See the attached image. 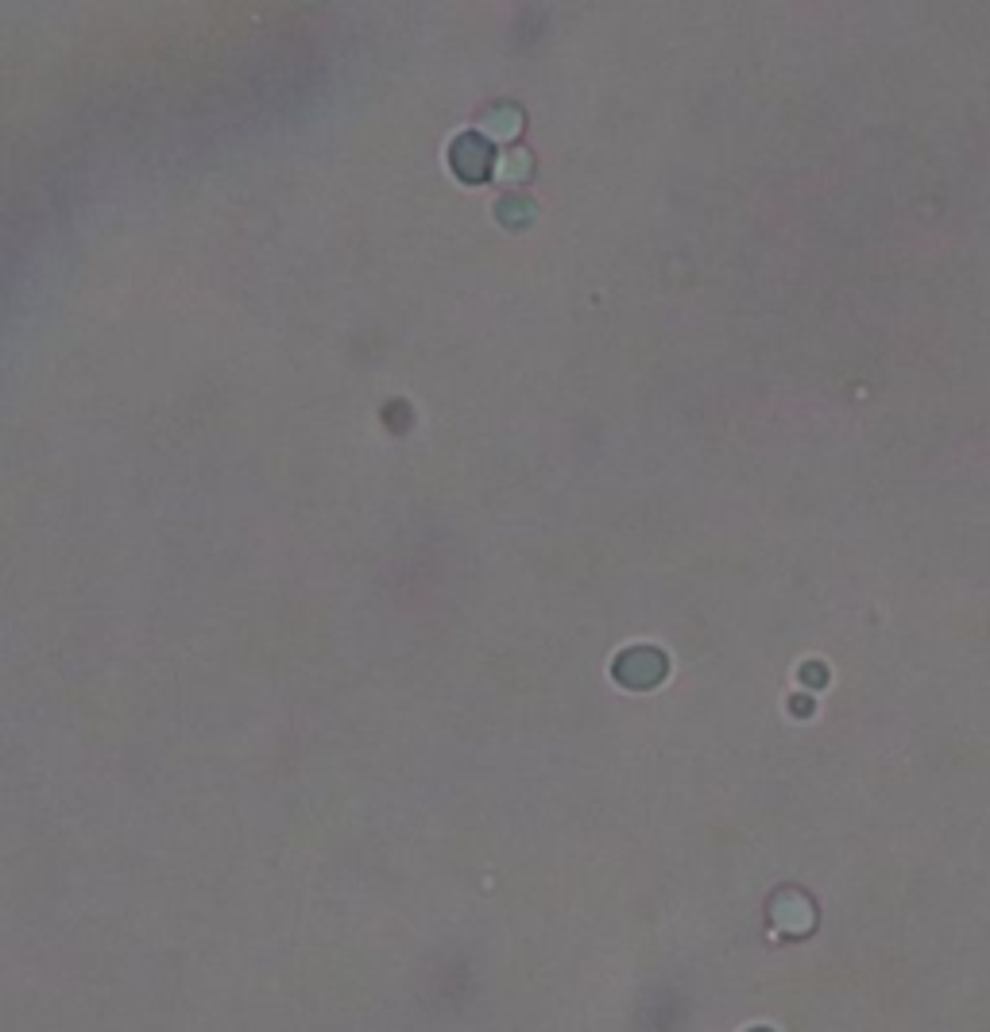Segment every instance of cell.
Wrapping results in <instances>:
<instances>
[{
  "mask_svg": "<svg viewBox=\"0 0 990 1032\" xmlns=\"http://www.w3.org/2000/svg\"><path fill=\"white\" fill-rule=\"evenodd\" d=\"M616 677L631 688H651L666 677V658L658 650H627L616 661Z\"/></svg>",
  "mask_w": 990,
  "mask_h": 1032,
  "instance_id": "1",
  "label": "cell"
},
{
  "mask_svg": "<svg viewBox=\"0 0 990 1032\" xmlns=\"http://www.w3.org/2000/svg\"><path fill=\"white\" fill-rule=\"evenodd\" d=\"M453 170H457L465 182H480L491 175V147L480 136H461L453 140Z\"/></svg>",
  "mask_w": 990,
  "mask_h": 1032,
  "instance_id": "2",
  "label": "cell"
},
{
  "mask_svg": "<svg viewBox=\"0 0 990 1032\" xmlns=\"http://www.w3.org/2000/svg\"><path fill=\"white\" fill-rule=\"evenodd\" d=\"M518 124H523V117H518L515 109H500V112H488V117H484V132L496 140H511L518 132Z\"/></svg>",
  "mask_w": 990,
  "mask_h": 1032,
  "instance_id": "3",
  "label": "cell"
},
{
  "mask_svg": "<svg viewBox=\"0 0 990 1032\" xmlns=\"http://www.w3.org/2000/svg\"><path fill=\"white\" fill-rule=\"evenodd\" d=\"M496 170H500V178H511V182H518V178L530 175V155H526V152L503 155V159L496 163Z\"/></svg>",
  "mask_w": 990,
  "mask_h": 1032,
  "instance_id": "4",
  "label": "cell"
},
{
  "mask_svg": "<svg viewBox=\"0 0 990 1032\" xmlns=\"http://www.w3.org/2000/svg\"><path fill=\"white\" fill-rule=\"evenodd\" d=\"M500 217L508 220V225H526V220L534 217V209L523 202V197H511V202L500 205Z\"/></svg>",
  "mask_w": 990,
  "mask_h": 1032,
  "instance_id": "5",
  "label": "cell"
}]
</instances>
